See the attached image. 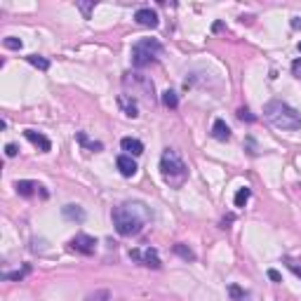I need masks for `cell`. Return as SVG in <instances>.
I'll use <instances>...</instances> for the list:
<instances>
[{
	"label": "cell",
	"mask_w": 301,
	"mask_h": 301,
	"mask_svg": "<svg viewBox=\"0 0 301 301\" xmlns=\"http://www.w3.org/2000/svg\"><path fill=\"white\" fill-rule=\"evenodd\" d=\"M111 299V292L108 289H97V292H92L90 297H87V301H108Z\"/></svg>",
	"instance_id": "obj_23"
},
{
	"label": "cell",
	"mask_w": 301,
	"mask_h": 301,
	"mask_svg": "<svg viewBox=\"0 0 301 301\" xmlns=\"http://www.w3.org/2000/svg\"><path fill=\"white\" fill-rule=\"evenodd\" d=\"M263 118L268 120L275 130H301V113L280 99H271L263 106Z\"/></svg>",
	"instance_id": "obj_2"
},
{
	"label": "cell",
	"mask_w": 301,
	"mask_h": 301,
	"mask_svg": "<svg viewBox=\"0 0 301 301\" xmlns=\"http://www.w3.org/2000/svg\"><path fill=\"white\" fill-rule=\"evenodd\" d=\"M292 76L301 78V57H299V59H294V61H292Z\"/></svg>",
	"instance_id": "obj_28"
},
{
	"label": "cell",
	"mask_w": 301,
	"mask_h": 301,
	"mask_svg": "<svg viewBox=\"0 0 301 301\" xmlns=\"http://www.w3.org/2000/svg\"><path fill=\"white\" fill-rule=\"evenodd\" d=\"M151 219H153L151 207L141 200H127L113 207V226L122 238L139 236Z\"/></svg>",
	"instance_id": "obj_1"
},
{
	"label": "cell",
	"mask_w": 301,
	"mask_h": 301,
	"mask_svg": "<svg viewBox=\"0 0 301 301\" xmlns=\"http://www.w3.org/2000/svg\"><path fill=\"white\" fill-rule=\"evenodd\" d=\"M299 52H301V42H299Z\"/></svg>",
	"instance_id": "obj_33"
},
{
	"label": "cell",
	"mask_w": 301,
	"mask_h": 301,
	"mask_svg": "<svg viewBox=\"0 0 301 301\" xmlns=\"http://www.w3.org/2000/svg\"><path fill=\"white\" fill-rule=\"evenodd\" d=\"M238 120H242V122H254V116L249 113V108H238Z\"/></svg>",
	"instance_id": "obj_26"
},
{
	"label": "cell",
	"mask_w": 301,
	"mask_h": 301,
	"mask_svg": "<svg viewBox=\"0 0 301 301\" xmlns=\"http://www.w3.org/2000/svg\"><path fill=\"white\" fill-rule=\"evenodd\" d=\"M162 54V45L156 38H141L132 45V66L134 68H146L156 64L158 57Z\"/></svg>",
	"instance_id": "obj_4"
},
{
	"label": "cell",
	"mask_w": 301,
	"mask_h": 301,
	"mask_svg": "<svg viewBox=\"0 0 301 301\" xmlns=\"http://www.w3.org/2000/svg\"><path fill=\"white\" fill-rule=\"evenodd\" d=\"M134 21L139 24V26H146V28H156L160 24V19H158V14L151 10V7H139L137 12H134Z\"/></svg>",
	"instance_id": "obj_9"
},
{
	"label": "cell",
	"mask_w": 301,
	"mask_h": 301,
	"mask_svg": "<svg viewBox=\"0 0 301 301\" xmlns=\"http://www.w3.org/2000/svg\"><path fill=\"white\" fill-rule=\"evenodd\" d=\"M285 263H287V268L292 271V273L297 275V278H301V266L297 261H292V259H285Z\"/></svg>",
	"instance_id": "obj_27"
},
{
	"label": "cell",
	"mask_w": 301,
	"mask_h": 301,
	"mask_svg": "<svg viewBox=\"0 0 301 301\" xmlns=\"http://www.w3.org/2000/svg\"><path fill=\"white\" fill-rule=\"evenodd\" d=\"M68 247L73 249V252H78V254H85V257H90L94 254V249H97V240L87 233H76V236L68 240Z\"/></svg>",
	"instance_id": "obj_7"
},
{
	"label": "cell",
	"mask_w": 301,
	"mask_h": 301,
	"mask_svg": "<svg viewBox=\"0 0 301 301\" xmlns=\"http://www.w3.org/2000/svg\"><path fill=\"white\" fill-rule=\"evenodd\" d=\"M2 45L7 47V50H21V40L19 38H14V36H7V38H2Z\"/></svg>",
	"instance_id": "obj_24"
},
{
	"label": "cell",
	"mask_w": 301,
	"mask_h": 301,
	"mask_svg": "<svg viewBox=\"0 0 301 301\" xmlns=\"http://www.w3.org/2000/svg\"><path fill=\"white\" fill-rule=\"evenodd\" d=\"M78 141L82 146H87L90 151H101V148H104L101 141H87V134H85V132H78Z\"/></svg>",
	"instance_id": "obj_21"
},
{
	"label": "cell",
	"mask_w": 301,
	"mask_h": 301,
	"mask_svg": "<svg viewBox=\"0 0 301 301\" xmlns=\"http://www.w3.org/2000/svg\"><path fill=\"white\" fill-rule=\"evenodd\" d=\"M174 254H179V257H181V259H186V261H196V252H193V249H188L186 247V245H181V242H179V245H174Z\"/></svg>",
	"instance_id": "obj_17"
},
{
	"label": "cell",
	"mask_w": 301,
	"mask_h": 301,
	"mask_svg": "<svg viewBox=\"0 0 301 301\" xmlns=\"http://www.w3.org/2000/svg\"><path fill=\"white\" fill-rule=\"evenodd\" d=\"M120 146H122V151H125L127 156H141V153H144V144H141L139 139H134V137H125V139L120 141Z\"/></svg>",
	"instance_id": "obj_15"
},
{
	"label": "cell",
	"mask_w": 301,
	"mask_h": 301,
	"mask_svg": "<svg viewBox=\"0 0 301 301\" xmlns=\"http://www.w3.org/2000/svg\"><path fill=\"white\" fill-rule=\"evenodd\" d=\"M118 106H120V111H122L125 116H130V118H137V116H139L137 99H134V97H130V94H120V97H118Z\"/></svg>",
	"instance_id": "obj_12"
},
{
	"label": "cell",
	"mask_w": 301,
	"mask_h": 301,
	"mask_svg": "<svg viewBox=\"0 0 301 301\" xmlns=\"http://www.w3.org/2000/svg\"><path fill=\"white\" fill-rule=\"evenodd\" d=\"M130 259H134V261H139L141 266H146V268H160L162 266V261H160V257H158V252L153 247H146V249H130Z\"/></svg>",
	"instance_id": "obj_6"
},
{
	"label": "cell",
	"mask_w": 301,
	"mask_h": 301,
	"mask_svg": "<svg viewBox=\"0 0 301 301\" xmlns=\"http://www.w3.org/2000/svg\"><path fill=\"white\" fill-rule=\"evenodd\" d=\"M122 85L125 90H130L134 99H144L146 104H153L156 101V87H153V80L148 76H141V73H125L122 76Z\"/></svg>",
	"instance_id": "obj_5"
},
{
	"label": "cell",
	"mask_w": 301,
	"mask_h": 301,
	"mask_svg": "<svg viewBox=\"0 0 301 301\" xmlns=\"http://www.w3.org/2000/svg\"><path fill=\"white\" fill-rule=\"evenodd\" d=\"M24 137H26V139H28V141H31V144H33V146H36V148H40L42 153H47V151H52V141H50V139H47V137H45L42 132L26 130V132H24Z\"/></svg>",
	"instance_id": "obj_10"
},
{
	"label": "cell",
	"mask_w": 301,
	"mask_h": 301,
	"mask_svg": "<svg viewBox=\"0 0 301 301\" xmlns=\"http://www.w3.org/2000/svg\"><path fill=\"white\" fill-rule=\"evenodd\" d=\"M289 24H292V28H301V19H299V17H292V21H289Z\"/></svg>",
	"instance_id": "obj_31"
},
{
	"label": "cell",
	"mask_w": 301,
	"mask_h": 301,
	"mask_svg": "<svg viewBox=\"0 0 301 301\" xmlns=\"http://www.w3.org/2000/svg\"><path fill=\"white\" fill-rule=\"evenodd\" d=\"M26 61L31 66H36L38 71H50V59H47V57H40V54H28Z\"/></svg>",
	"instance_id": "obj_16"
},
{
	"label": "cell",
	"mask_w": 301,
	"mask_h": 301,
	"mask_svg": "<svg viewBox=\"0 0 301 301\" xmlns=\"http://www.w3.org/2000/svg\"><path fill=\"white\" fill-rule=\"evenodd\" d=\"M212 137H214L217 141H228V139H231V127L226 125V120H221V118L214 120V125H212Z\"/></svg>",
	"instance_id": "obj_14"
},
{
	"label": "cell",
	"mask_w": 301,
	"mask_h": 301,
	"mask_svg": "<svg viewBox=\"0 0 301 301\" xmlns=\"http://www.w3.org/2000/svg\"><path fill=\"white\" fill-rule=\"evenodd\" d=\"M233 221V217H223L221 219V228H228V223Z\"/></svg>",
	"instance_id": "obj_32"
},
{
	"label": "cell",
	"mask_w": 301,
	"mask_h": 301,
	"mask_svg": "<svg viewBox=\"0 0 301 301\" xmlns=\"http://www.w3.org/2000/svg\"><path fill=\"white\" fill-rule=\"evenodd\" d=\"M160 177L170 188H181L188 181V165L183 162L179 151L174 148H165L160 156Z\"/></svg>",
	"instance_id": "obj_3"
},
{
	"label": "cell",
	"mask_w": 301,
	"mask_h": 301,
	"mask_svg": "<svg viewBox=\"0 0 301 301\" xmlns=\"http://www.w3.org/2000/svg\"><path fill=\"white\" fill-rule=\"evenodd\" d=\"M249 198H252V191H249L247 186H245V188H240V191H238L236 193V198H233V202H236V207H245V205H247V200Z\"/></svg>",
	"instance_id": "obj_19"
},
{
	"label": "cell",
	"mask_w": 301,
	"mask_h": 301,
	"mask_svg": "<svg viewBox=\"0 0 301 301\" xmlns=\"http://www.w3.org/2000/svg\"><path fill=\"white\" fill-rule=\"evenodd\" d=\"M162 104L167 106V108H177V106H179V97H177V92L174 90L162 92Z\"/></svg>",
	"instance_id": "obj_18"
},
{
	"label": "cell",
	"mask_w": 301,
	"mask_h": 301,
	"mask_svg": "<svg viewBox=\"0 0 301 301\" xmlns=\"http://www.w3.org/2000/svg\"><path fill=\"white\" fill-rule=\"evenodd\" d=\"M28 273H31V266L26 263V266H24L21 271H12V273L7 271V273H2V278H5V280H24Z\"/></svg>",
	"instance_id": "obj_20"
},
{
	"label": "cell",
	"mask_w": 301,
	"mask_h": 301,
	"mask_svg": "<svg viewBox=\"0 0 301 301\" xmlns=\"http://www.w3.org/2000/svg\"><path fill=\"white\" fill-rule=\"evenodd\" d=\"M228 294H231V299L233 301H245L249 297L247 292L242 287H238V285H228Z\"/></svg>",
	"instance_id": "obj_22"
},
{
	"label": "cell",
	"mask_w": 301,
	"mask_h": 301,
	"mask_svg": "<svg viewBox=\"0 0 301 301\" xmlns=\"http://www.w3.org/2000/svg\"><path fill=\"white\" fill-rule=\"evenodd\" d=\"M61 214H64L66 221H71V223H82L87 219V212L82 210L80 205H64V207H61Z\"/></svg>",
	"instance_id": "obj_11"
},
{
	"label": "cell",
	"mask_w": 301,
	"mask_h": 301,
	"mask_svg": "<svg viewBox=\"0 0 301 301\" xmlns=\"http://www.w3.org/2000/svg\"><path fill=\"white\" fill-rule=\"evenodd\" d=\"M268 278H271L273 282H282V278H280V273H278L275 268H271V271H268Z\"/></svg>",
	"instance_id": "obj_30"
},
{
	"label": "cell",
	"mask_w": 301,
	"mask_h": 301,
	"mask_svg": "<svg viewBox=\"0 0 301 301\" xmlns=\"http://www.w3.org/2000/svg\"><path fill=\"white\" fill-rule=\"evenodd\" d=\"M116 167H118V172L122 174V177H134V174H137V162H134V160H132V156H127V153L118 156V160H116Z\"/></svg>",
	"instance_id": "obj_13"
},
{
	"label": "cell",
	"mask_w": 301,
	"mask_h": 301,
	"mask_svg": "<svg viewBox=\"0 0 301 301\" xmlns=\"http://www.w3.org/2000/svg\"><path fill=\"white\" fill-rule=\"evenodd\" d=\"M5 156H7V158H14V156H17V146H14V144H7V146H5Z\"/></svg>",
	"instance_id": "obj_29"
},
{
	"label": "cell",
	"mask_w": 301,
	"mask_h": 301,
	"mask_svg": "<svg viewBox=\"0 0 301 301\" xmlns=\"http://www.w3.org/2000/svg\"><path fill=\"white\" fill-rule=\"evenodd\" d=\"M14 188H17V193L19 196H24V198H31V196H36V193H42V196L47 198V191L40 186L38 181H31V179H19V181L14 183Z\"/></svg>",
	"instance_id": "obj_8"
},
{
	"label": "cell",
	"mask_w": 301,
	"mask_h": 301,
	"mask_svg": "<svg viewBox=\"0 0 301 301\" xmlns=\"http://www.w3.org/2000/svg\"><path fill=\"white\" fill-rule=\"evenodd\" d=\"M94 5H97L94 0H92V2H78V10H80L82 14H85V19H90L92 10H94Z\"/></svg>",
	"instance_id": "obj_25"
}]
</instances>
